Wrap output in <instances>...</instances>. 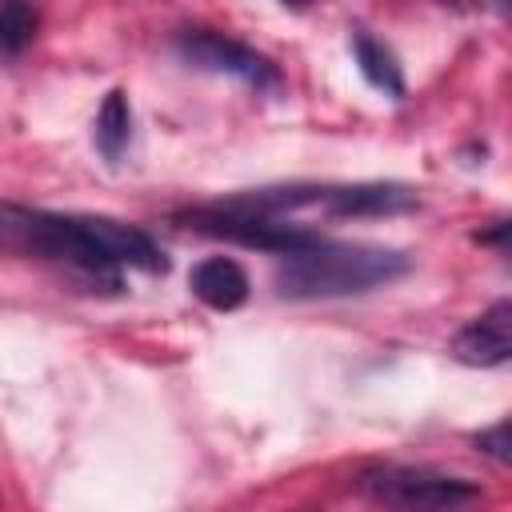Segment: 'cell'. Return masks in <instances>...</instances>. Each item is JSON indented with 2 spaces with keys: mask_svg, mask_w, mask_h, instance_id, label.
<instances>
[{
  "mask_svg": "<svg viewBox=\"0 0 512 512\" xmlns=\"http://www.w3.org/2000/svg\"><path fill=\"white\" fill-rule=\"evenodd\" d=\"M172 48H176V56H180L184 64H192V68H200V72L232 76V80H240V84H248V88H256V92H276V88H280V68H276L264 52H256V48H248L244 40H232V36H224V32H212V28H184V32H176Z\"/></svg>",
  "mask_w": 512,
  "mask_h": 512,
  "instance_id": "cell-3",
  "label": "cell"
},
{
  "mask_svg": "<svg viewBox=\"0 0 512 512\" xmlns=\"http://www.w3.org/2000/svg\"><path fill=\"white\" fill-rule=\"evenodd\" d=\"M92 140L100 148V156L108 164H120V156L128 152L132 144V104H128V92L124 88H112L96 112V128H92Z\"/></svg>",
  "mask_w": 512,
  "mask_h": 512,
  "instance_id": "cell-9",
  "label": "cell"
},
{
  "mask_svg": "<svg viewBox=\"0 0 512 512\" xmlns=\"http://www.w3.org/2000/svg\"><path fill=\"white\" fill-rule=\"evenodd\" d=\"M360 488L392 508H456L480 496L476 484L460 480V476H444L432 468H400V464H384L360 476Z\"/></svg>",
  "mask_w": 512,
  "mask_h": 512,
  "instance_id": "cell-4",
  "label": "cell"
},
{
  "mask_svg": "<svg viewBox=\"0 0 512 512\" xmlns=\"http://www.w3.org/2000/svg\"><path fill=\"white\" fill-rule=\"evenodd\" d=\"M316 204L328 216L360 220V216H400L420 208V196L404 184H332L316 192Z\"/></svg>",
  "mask_w": 512,
  "mask_h": 512,
  "instance_id": "cell-5",
  "label": "cell"
},
{
  "mask_svg": "<svg viewBox=\"0 0 512 512\" xmlns=\"http://www.w3.org/2000/svg\"><path fill=\"white\" fill-rule=\"evenodd\" d=\"M348 44H352V60H356L360 76H364L376 92L400 100V96H404V68H400V60H396V52H392L384 40H376L368 28H352V40H348Z\"/></svg>",
  "mask_w": 512,
  "mask_h": 512,
  "instance_id": "cell-8",
  "label": "cell"
},
{
  "mask_svg": "<svg viewBox=\"0 0 512 512\" xmlns=\"http://www.w3.org/2000/svg\"><path fill=\"white\" fill-rule=\"evenodd\" d=\"M472 444L484 452V456H492L496 464H508L512 460V440H508V420H500V424H492V428H484V432H476L472 436Z\"/></svg>",
  "mask_w": 512,
  "mask_h": 512,
  "instance_id": "cell-11",
  "label": "cell"
},
{
  "mask_svg": "<svg viewBox=\"0 0 512 512\" xmlns=\"http://www.w3.org/2000/svg\"><path fill=\"white\" fill-rule=\"evenodd\" d=\"M284 8H316V4H324V0H280Z\"/></svg>",
  "mask_w": 512,
  "mask_h": 512,
  "instance_id": "cell-13",
  "label": "cell"
},
{
  "mask_svg": "<svg viewBox=\"0 0 512 512\" xmlns=\"http://www.w3.org/2000/svg\"><path fill=\"white\" fill-rule=\"evenodd\" d=\"M436 4H444V8H456V12H468V8H476V0H436Z\"/></svg>",
  "mask_w": 512,
  "mask_h": 512,
  "instance_id": "cell-12",
  "label": "cell"
},
{
  "mask_svg": "<svg viewBox=\"0 0 512 512\" xmlns=\"http://www.w3.org/2000/svg\"><path fill=\"white\" fill-rule=\"evenodd\" d=\"M452 356L468 368H500L512 356V304L496 300L452 336Z\"/></svg>",
  "mask_w": 512,
  "mask_h": 512,
  "instance_id": "cell-6",
  "label": "cell"
},
{
  "mask_svg": "<svg viewBox=\"0 0 512 512\" xmlns=\"http://www.w3.org/2000/svg\"><path fill=\"white\" fill-rule=\"evenodd\" d=\"M188 288L200 304H208L212 312H232L248 300L252 284L248 272L232 260V256H208L188 272Z\"/></svg>",
  "mask_w": 512,
  "mask_h": 512,
  "instance_id": "cell-7",
  "label": "cell"
},
{
  "mask_svg": "<svg viewBox=\"0 0 512 512\" xmlns=\"http://www.w3.org/2000/svg\"><path fill=\"white\" fill-rule=\"evenodd\" d=\"M408 268H412L408 252L376 248V244H332V240L320 236L316 244L280 256L276 292L288 296V300L356 296V292L400 280Z\"/></svg>",
  "mask_w": 512,
  "mask_h": 512,
  "instance_id": "cell-1",
  "label": "cell"
},
{
  "mask_svg": "<svg viewBox=\"0 0 512 512\" xmlns=\"http://www.w3.org/2000/svg\"><path fill=\"white\" fill-rule=\"evenodd\" d=\"M176 220L184 228H192V232L220 236V240H232V244H244V248H260V252H276V256L300 252V248H308V244L320 240V232H312L304 224H292L284 216L260 212V208L244 204L240 196L220 200V204H200V208L176 212Z\"/></svg>",
  "mask_w": 512,
  "mask_h": 512,
  "instance_id": "cell-2",
  "label": "cell"
},
{
  "mask_svg": "<svg viewBox=\"0 0 512 512\" xmlns=\"http://www.w3.org/2000/svg\"><path fill=\"white\" fill-rule=\"evenodd\" d=\"M36 8L28 0H0V60L20 56L36 36Z\"/></svg>",
  "mask_w": 512,
  "mask_h": 512,
  "instance_id": "cell-10",
  "label": "cell"
}]
</instances>
